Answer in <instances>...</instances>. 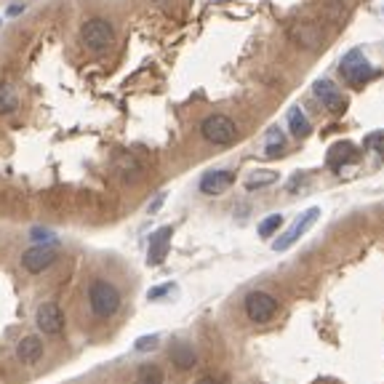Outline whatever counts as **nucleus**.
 <instances>
[{
	"label": "nucleus",
	"instance_id": "39448f33",
	"mask_svg": "<svg viewBox=\"0 0 384 384\" xmlns=\"http://www.w3.org/2000/svg\"><path fill=\"white\" fill-rule=\"evenodd\" d=\"M275 312H277V299L270 296L267 291H251V294L246 296V315H248V320H253V323L272 320Z\"/></svg>",
	"mask_w": 384,
	"mask_h": 384
},
{
	"label": "nucleus",
	"instance_id": "a878e982",
	"mask_svg": "<svg viewBox=\"0 0 384 384\" xmlns=\"http://www.w3.org/2000/svg\"><path fill=\"white\" fill-rule=\"evenodd\" d=\"M198 384H224V382H219L214 376H203V379H198Z\"/></svg>",
	"mask_w": 384,
	"mask_h": 384
},
{
	"label": "nucleus",
	"instance_id": "aec40b11",
	"mask_svg": "<svg viewBox=\"0 0 384 384\" xmlns=\"http://www.w3.org/2000/svg\"><path fill=\"white\" fill-rule=\"evenodd\" d=\"M275 181H277V174H275V171H262V174H253L251 179L246 181V187H248V190H259V187L275 184Z\"/></svg>",
	"mask_w": 384,
	"mask_h": 384
},
{
	"label": "nucleus",
	"instance_id": "dca6fc26",
	"mask_svg": "<svg viewBox=\"0 0 384 384\" xmlns=\"http://www.w3.org/2000/svg\"><path fill=\"white\" fill-rule=\"evenodd\" d=\"M19 107V94L11 83L0 80V115H11L13 109Z\"/></svg>",
	"mask_w": 384,
	"mask_h": 384
},
{
	"label": "nucleus",
	"instance_id": "423d86ee",
	"mask_svg": "<svg viewBox=\"0 0 384 384\" xmlns=\"http://www.w3.org/2000/svg\"><path fill=\"white\" fill-rule=\"evenodd\" d=\"M35 323L37 328L48 336H56L64 331V312L56 301H43L35 312Z\"/></svg>",
	"mask_w": 384,
	"mask_h": 384
},
{
	"label": "nucleus",
	"instance_id": "0eeeda50",
	"mask_svg": "<svg viewBox=\"0 0 384 384\" xmlns=\"http://www.w3.org/2000/svg\"><path fill=\"white\" fill-rule=\"evenodd\" d=\"M318 216H320V208H307V211H304V214L291 224V229H288L286 235H283V238H277L275 243H272V248H275V251H288V248H291V246H294V243H296V240H299L301 235H304V232L318 222Z\"/></svg>",
	"mask_w": 384,
	"mask_h": 384
},
{
	"label": "nucleus",
	"instance_id": "412c9836",
	"mask_svg": "<svg viewBox=\"0 0 384 384\" xmlns=\"http://www.w3.org/2000/svg\"><path fill=\"white\" fill-rule=\"evenodd\" d=\"M280 227H283V216L272 214V216H267L262 224H259V235H262V238H270V235H275Z\"/></svg>",
	"mask_w": 384,
	"mask_h": 384
},
{
	"label": "nucleus",
	"instance_id": "bb28decb",
	"mask_svg": "<svg viewBox=\"0 0 384 384\" xmlns=\"http://www.w3.org/2000/svg\"><path fill=\"white\" fill-rule=\"evenodd\" d=\"M163 198H166V195H160V198H157V200H155V203H152V205H150V214H155V211H157V208H160V205H163Z\"/></svg>",
	"mask_w": 384,
	"mask_h": 384
},
{
	"label": "nucleus",
	"instance_id": "6e6552de",
	"mask_svg": "<svg viewBox=\"0 0 384 384\" xmlns=\"http://www.w3.org/2000/svg\"><path fill=\"white\" fill-rule=\"evenodd\" d=\"M312 91H315L318 102H320L331 115H342V112L347 109V99L342 96V91H339L331 80H325V78L323 80H318V83L312 85Z\"/></svg>",
	"mask_w": 384,
	"mask_h": 384
},
{
	"label": "nucleus",
	"instance_id": "1a4fd4ad",
	"mask_svg": "<svg viewBox=\"0 0 384 384\" xmlns=\"http://www.w3.org/2000/svg\"><path fill=\"white\" fill-rule=\"evenodd\" d=\"M54 262H56V248L54 246H32V248H27L22 253V267L32 275L48 270Z\"/></svg>",
	"mask_w": 384,
	"mask_h": 384
},
{
	"label": "nucleus",
	"instance_id": "f257e3e1",
	"mask_svg": "<svg viewBox=\"0 0 384 384\" xmlns=\"http://www.w3.org/2000/svg\"><path fill=\"white\" fill-rule=\"evenodd\" d=\"M88 304H91V312L99 320H107L112 315H118L123 299H120L118 286H112L104 277H96L88 286Z\"/></svg>",
	"mask_w": 384,
	"mask_h": 384
},
{
	"label": "nucleus",
	"instance_id": "b1692460",
	"mask_svg": "<svg viewBox=\"0 0 384 384\" xmlns=\"http://www.w3.org/2000/svg\"><path fill=\"white\" fill-rule=\"evenodd\" d=\"M171 288H174V286H171V283H168V286H160V288H152V291H150L147 296H150V299L155 301V299H160V296H166V294H168V291H171Z\"/></svg>",
	"mask_w": 384,
	"mask_h": 384
},
{
	"label": "nucleus",
	"instance_id": "6ab92c4d",
	"mask_svg": "<svg viewBox=\"0 0 384 384\" xmlns=\"http://www.w3.org/2000/svg\"><path fill=\"white\" fill-rule=\"evenodd\" d=\"M136 384H163V371L155 363H144L136 371Z\"/></svg>",
	"mask_w": 384,
	"mask_h": 384
},
{
	"label": "nucleus",
	"instance_id": "20e7f679",
	"mask_svg": "<svg viewBox=\"0 0 384 384\" xmlns=\"http://www.w3.org/2000/svg\"><path fill=\"white\" fill-rule=\"evenodd\" d=\"M342 75L347 78L349 85H363L373 78V67L368 64V59L363 56V51L352 48L347 56L342 59Z\"/></svg>",
	"mask_w": 384,
	"mask_h": 384
},
{
	"label": "nucleus",
	"instance_id": "7ed1b4c3",
	"mask_svg": "<svg viewBox=\"0 0 384 384\" xmlns=\"http://www.w3.org/2000/svg\"><path fill=\"white\" fill-rule=\"evenodd\" d=\"M200 136L205 142L219 144V147H227L238 139V126L235 120L227 118V115H208V118L200 123Z\"/></svg>",
	"mask_w": 384,
	"mask_h": 384
},
{
	"label": "nucleus",
	"instance_id": "5701e85b",
	"mask_svg": "<svg viewBox=\"0 0 384 384\" xmlns=\"http://www.w3.org/2000/svg\"><path fill=\"white\" fill-rule=\"evenodd\" d=\"M157 347V336H142L139 342H136V349L139 352H147V349H155Z\"/></svg>",
	"mask_w": 384,
	"mask_h": 384
},
{
	"label": "nucleus",
	"instance_id": "9d476101",
	"mask_svg": "<svg viewBox=\"0 0 384 384\" xmlns=\"http://www.w3.org/2000/svg\"><path fill=\"white\" fill-rule=\"evenodd\" d=\"M171 235H174L171 227H160L155 235L150 238V251H147V264H150V267H157V264L166 262L168 248H171Z\"/></svg>",
	"mask_w": 384,
	"mask_h": 384
},
{
	"label": "nucleus",
	"instance_id": "2eb2a0df",
	"mask_svg": "<svg viewBox=\"0 0 384 384\" xmlns=\"http://www.w3.org/2000/svg\"><path fill=\"white\" fill-rule=\"evenodd\" d=\"M171 360H174L176 368L187 371V368H192V366L198 363V355H195V349H192L190 344H174V347H171Z\"/></svg>",
	"mask_w": 384,
	"mask_h": 384
},
{
	"label": "nucleus",
	"instance_id": "393cba45",
	"mask_svg": "<svg viewBox=\"0 0 384 384\" xmlns=\"http://www.w3.org/2000/svg\"><path fill=\"white\" fill-rule=\"evenodd\" d=\"M24 8H27V6H24V3H13L11 8H8V16H19V13H22Z\"/></svg>",
	"mask_w": 384,
	"mask_h": 384
},
{
	"label": "nucleus",
	"instance_id": "f3484780",
	"mask_svg": "<svg viewBox=\"0 0 384 384\" xmlns=\"http://www.w3.org/2000/svg\"><path fill=\"white\" fill-rule=\"evenodd\" d=\"M286 152V136L280 128H270L267 133V142H264V155L267 157H280Z\"/></svg>",
	"mask_w": 384,
	"mask_h": 384
},
{
	"label": "nucleus",
	"instance_id": "cd10ccee",
	"mask_svg": "<svg viewBox=\"0 0 384 384\" xmlns=\"http://www.w3.org/2000/svg\"><path fill=\"white\" fill-rule=\"evenodd\" d=\"M150 3H155V6H166V3H171V0H150Z\"/></svg>",
	"mask_w": 384,
	"mask_h": 384
},
{
	"label": "nucleus",
	"instance_id": "a211bd4d",
	"mask_svg": "<svg viewBox=\"0 0 384 384\" xmlns=\"http://www.w3.org/2000/svg\"><path fill=\"white\" fill-rule=\"evenodd\" d=\"M291 35H294V40H296L301 48H315L318 43H320V32H318L312 24H299Z\"/></svg>",
	"mask_w": 384,
	"mask_h": 384
},
{
	"label": "nucleus",
	"instance_id": "9b49d317",
	"mask_svg": "<svg viewBox=\"0 0 384 384\" xmlns=\"http://www.w3.org/2000/svg\"><path fill=\"white\" fill-rule=\"evenodd\" d=\"M232 181H235L232 171H208L200 179V192L203 195H222V192H227L232 187Z\"/></svg>",
	"mask_w": 384,
	"mask_h": 384
},
{
	"label": "nucleus",
	"instance_id": "f03ea898",
	"mask_svg": "<svg viewBox=\"0 0 384 384\" xmlns=\"http://www.w3.org/2000/svg\"><path fill=\"white\" fill-rule=\"evenodd\" d=\"M80 43H83L88 51H96V54H104L115 46V27L112 22L102 19V16H94L83 22L80 27Z\"/></svg>",
	"mask_w": 384,
	"mask_h": 384
},
{
	"label": "nucleus",
	"instance_id": "4be33fe9",
	"mask_svg": "<svg viewBox=\"0 0 384 384\" xmlns=\"http://www.w3.org/2000/svg\"><path fill=\"white\" fill-rule=\"evenodd\" d=\"M363 144H366V150H379V152H382V150H384V133L382 131L371 133V136H368Z\"/></svg>",
	"mask_w": 384,
	"mask_h": 384
},
{
	"label": "nucleus",
	"instance_id": "4468645a",
	"mask_svg": "<svg viewBox=\"0 0 384 384\" xmlns=\"http://www.w3.org/2000/svg\"><path fill=\"white\" fill-rule=\"evenodd\" d=\"M288 128H291V133H294L296 139H304V136L312 133V123L307 120V115H304L299 107H291V112H288Z\"/></svg>",
	"mask_w": 384,
	"mask_h": 384
},
{
	"label": "nucleus",
	"instance_id": "ddd939ff",
	"mask_svg": "<svg viewBox=\"0 0 384 384\" xmlns=\"http://www.w3.org/2000/svg\"><path fill=\"white\" fill-rule=\"evenodd\" d=\"M355 155H358V150H355V144L349 142H339L334 144L331 150H328V166L331 168H339L344 166V163H349V160H355Z\"/></svg>",
	"mask_w": 384,
	"mask_h": 384
},
{
	"label": "nucleus",
	"instance_id": "f8f14e48",
	"mask_svg": "<svg viewBox=\"0 0 384 384\" xmlns=\"http://www.w3.org/2000/svg\"><path fill=\"white\" fill-rule=\"evenodd\" d=\"M16 358L27 363V366H32L37 360L43 358V342L37 339V336H24L22 342L16 344Z\"/></svg>",
	"mask_w": 384,
	"mask_h": 384
}]
</instances>
